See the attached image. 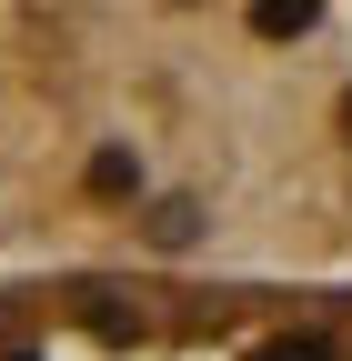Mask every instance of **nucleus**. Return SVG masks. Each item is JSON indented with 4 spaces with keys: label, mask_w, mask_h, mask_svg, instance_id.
Listing matches in <instances>:
<instances>
[{
    "label": "nucleus",
    "mask_w": 352,
    "mask_h": 361,
    "mask_svg": "<svg viewBox=\"0 0 352 361\" xmlns=\"http://www.w3.org/2000/svg\"><path fill=\"white\" fill-rule=\"evenodd\" d=\"M352 271V0H0V271Z\"/></svg>",
    "instance_id": "obj_1"
},
{
    "label": "nucleus",
    "mask_w": 352,
    "mask_h": 361,
    "mask_svg": "<svg viewBox=\"0 0 352 361\" xmlns=\"http://www.w3.org/2000/svg\"><path fill=\"white\" fill-rule=\"evenodd\" d=\"M0 361H352V271L30 261L0 271Z\"/></svg>",
    "instance_id": "obj_2"
}]
</instances>
